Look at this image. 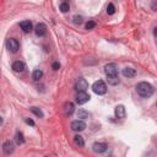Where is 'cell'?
Wrapping results in <instances>:
<instances>
[{"instance_id":"6da1fadb","label":"cell","mask_w":157,"mask_h":157,"mask_svg":"<svg viewBox=\"0 0 157 157\" xmlns=\"http://www.w3.org/2000/svg\"><path fill=\"white\" fill-rule=\"evenodd\" d=\"M153 86L151 85V83H148V82H145V81H142V82H139L137 85H136V92L141 96V97H144V98H148V97H151L152 94H153Z\"/></svg>"},{"instance_id":"7a4b0ae2","label":"cell","mask_w":157,"mask_h":157,"mask_svg":"<svg viewBox=\"0 0 157 157\" xmlns=\"http://www.w3.org/2000/svg\"><path fill=\"white\" fill-rule=\"evenodd\" d=\"M92 90H93V92H94L96 94H99V96H102V94H104V93L107 92V86H105L104 81H102V80H98V81H96V82L93 83V86H92Z\"/></svg>"},{"instance_id":"3957f363","label":"cell","mask_w":157,"mask_h":157,"mask_svg":"<svg viewBox=\"0 0 157 157\" xmlns=\"http://www.w3.org/2000/svg\"><path fill=\"white\" fill-rule=\"evenodd\" d=\"M104 72L107 75V77H112V76H118V66L114 63L107 64L104 66Z\"/></svg>"},{"instance_id":"277c9868","label":"cell","mask_w":157,"mask_h":157,"mask_svg":"<svg viewBox=\"0 0 157 157\" xmlns=\"http://www.w3.org/2000/svg\"><path fill=\"white\" fill-rule=\"evenodd\" d=\"M87 88H88V82L86 81V78L78 77L75 82V90L78 92V91H86Z\"/></svg>"},{"instance_id":"5b68a950","label":"cell","mask_w":157,"mask_h":157,"mask_svg":"<svg viewBox=\"0 0 157 157\" xmlns=\"http://www.w3.org/2000/svg\"><path fill=\"white\" fill-rule=\"evenodd\" d=\"M90 94L86 93V91H78L76 94V103L77 104H85L86 102L90 101Z\"/></svg>"},{"instance_id":"8992f818","label":"cell","mask_w":157,"mask_h":157,"mask_svg":"<svg viewBox=\"0 0 157 157\" xmlns=\"http://www.w3.org/2000/svg\"><path fill=\"white\" fill-rule=\"evenodd\" d=\"M6 47H7V49H9L11 53H17V50H18V48H20V44H18L17 39H15V38H9L7 42H6Z\"/></svg>"},{"instance_id":"52a82bcc","label":"cell","mask_w":157,"mask_h":157,"mask_svg":"<svg viewBox=\"0 0 157 157\" xmlns=\"http://www.w3.org/2000/svg\"><path fill=\"white\" fill-rule=\"evenodd\" d=\"M71 129H72L74 131H77V132L83 131V130L86 129V123H85L83 120H80V119L74 120V121L71 123Z\"/></svg>"},{"instance_id":"ba28073f","label":"cell","mask_w":157,"mask_h":157,"mask_svg":"<svg viewBox=\"0 0 157 157\" xmlns=\"http://www.w3.org/2000/svg\"><path fill=\"white\" fill-rule=\"evenodd\" d=\"M107 148H108V146L105 144H103V142H94L93 146H92V150L96 153H103V152L107 151Z\"/></svg>"},{"instance_id":"9c48e42d","label":"cell","mask_w":157,"mask_h":157,"mask_svg":"<svg viewBox=\"0 0 157 157\" xmlns=\"http://www.w3.org/2000/svg\"><path fill=\"white\" fill-rule=\"evenodd\" d=\"M34 32H36V36L43 37V36H45V33H47V26H45L44 23H38V25L34 27Z\"/></svg>"},{"instance_id":"30bf717a","label":"cell","mask_w":157,"mask_h":157,"mask_svg":"<svg viewBox=\"0 0 157 157\" xmlns=\"http://www.w3.org/2000/svg\"><path fill=\"white\" fill-rule=\"evenodd\" d=\"M13 150H15V147H13L12 141L7 140V141H5V142L2 144V151H4L5 155H10V153H12Z\"/></svg>"},{"instance_id":"8fae6325","label":"cell","mask_w":157,"mask_h":157,"mask_svg":"<svg viewBox=\"0 0 157 157\" xmlns=\"http://www.w3.org/2000/svg\"><path fill=\"white\" fill-rule=\"evenodd\" d=\"M114 114H115V117H117V118H119V119L125 118V107H124L123 104L117 105V107H115V109H114Z\"/></svg>"},{"instance_id":"7c38bea8","label":"cell","mask_w":157,"mask_h":157,"mask_svg":"<svg viewBox=\"0 0 157 157\" xmlns=\"http://www.w3.org/2000/svg\"><path fill=\"white\" fill-rule=\"evenodd\" d=\"M20 27H21V29L25 32V33H29L31 31H32V28H33V26H32V22L31 21H22L21 23H20Z\"/></svg>"},{"instance_id":"4fadbf2b","label":"cell","mask_w":157,"mask_h":157,"mask_svg":"<svg viewBox=\"0 0 157 157\" xmlns=\"http://www.w3.org/2000/svg\"><path fill=\"white\" fill-rule=\"evenodd\" d=\"M64 112H65L66 115H71V114L75 112V105H74V103L66 102V103L64 104Z\"/></svg>"},{"instance_id":"5bb4252c","label":"cell","mask_w":157,"mask_h":157,"mask_svg":"<svg viewBox=\"0 0 157 157\" xmlns=\"http://www.w3.org/2000/svg\"><path fill=\"white\" fill-rule=\"evenodd\" d=\"M121 72H123V76H125V77H128V78L134 77V76L136 75V71H135V69H132V67H124Z\"/></svg>"},{"instance_id":"9a60e30c","label":"cell","mask_w":157,"mask_h":157,"mask_svg":"<svg viewBox=\"0 0 157 157\" xmlns=\"http://www.w3.org/2000/svg\"><path fill=\"white\" fill-rule=\"evenodd\" d=\"M12 69H13L16 72H22V71L25 70V64H23L22 61H20V60L13 61V63H12Z\"/></svg>"},{"instance_id":"2e32d148","label":"cell","mask_w":157,"mask_h":157,"mask_svg":"<svg viewBox=\"0 0 157 157\" xmlns=\"http://www.w3.org/2000/svg\"><path fill=\"white\" fill-rule=\"evenodd\" d=\"M15 140H16V144H17V145H22V144H25L23 134H22L21 131H17V132H16V137H15Z\"/></svg>"},{"instance_id":"e0dca14e","label":"cell","mask_w":157,"mask_h":157,"mask_svg":"<svg viewBox=\"0 0 157 157\" xmlns=\"http://www.w3.org/2000/svg\"><path fill=\"white\" fill-rule=\"evenodd\" d=\"M74 142H75L77 146H80V147H82V146L85 145L83 137H82L81 135H75V136H74Z\"/></svg>"},{"instance_id":"ac0fdd59","label":"cell","mask_w":157,"mask_h":157,"mask_svg":"<svg viewBox=\"0 0 157 157\" xmlns=\"http://www.w3.org/2000/svg\"><path fill=\"white\" fill-rule=\"evenodd\" d=\"M32 77H33L34 81L40 80V78L43 77V71H42V70H34L33 74H32Z\"/></svg>"},{"instance_id":"d6986e66","label":"cell","mask_w":157,"mask_h":157,"mask_svg":"<svg viewBox=\"0 0 157 157\" xmlns=\"http://www.w3.org/2000/svg\"><path fill=\"white\" fill-rule=\"evenodd\" d=\"M59 9H60V11L61 12H67L69 10H70V5H69V2L67 1H61V4H60V6H59Z\"/></svg>"},{"instance_id":"ffe728a7","label":"cell","mask_w":157,"mask_h":157,"mask_svg":"<svg viewBox=\"0 0 157 157\" xmlns=\"http://www.w3.org/2000/svg\"><path fill=\"white\" fill-rule=\"evenodd\" d=\"M31 112L34 113V114H36L37 117H39V118H43V117H44V113H43L39 108H37V107H32V108H31Z\"/></svg>"},{"instance_id":"44dd1931","label":"cell","mask_w":157,"mask_h":157,"mask_svg":"<svg viewBox=\"0 0 157 157\" xmlns=\"http://www.w3.org/2000/svg\"><path fill=\"white\" fill-rule=\"evenodd\" d=\"M88 117V113L85 110V109H78V112H77V118H80V119H86Z\"/></svg>"},{"instance_id":"7402d4cb","label":"cell","mask_w":157,"mask_h":157,"mask_svg":"<svg viewBox=\"0 0 157 157\" xmlns=\"http://www.w3.org/2000/svg\"><path fill=\"white\" fill-rule=\"evenodd\" d=\"M108 83H109V85H117V83H119V77H118V76L108 77Z\"/></svg>"},{"instance_id":"603a6c76","label":"cell","mask_w":157,"mask_h":157,"mask_svg":"<svg viewBox=\"0 0 157 157\" xmlns=\"http://www.w3.org/2000/svg\"><path fill=\"white\" fill-rule=\"evenodd\" d=\"M115 12V6L110 2V4H108V6H107V13L108 15H113Z\"/></svg>"},{"instance_id":"cb8c5ba5","label":"cell","mask_w":157,"mask_h":157,"mask_svg":"<svg viewBox=\"0 0 157 157\" xmlns=\"http://www.w3.org/2000/svg\"><path fill=\"white\" fill-rule=\"evenodd\" d=\"M82 21H83L82 16H77V15H75V16H74V23H75V25H81V23H82Z\"/></svg>"},{"instance_id":"d4e9b609","label":"cell","mask_w":157,"mask_h":157,"mask_svg":"<svg viewBox=\"0 0 157 157\" xmlns=\"http://www.w3.org/2000/svg\"><path fill=\"white\" fill-rule=\"evenodd\" d=\"M94 27H96V22L92 21V20L86 23V29H92V28H94Z\"/></svg>"},{"instance_id":"484cf974","label":"cell","mask_w":157,"mask_h":157,"mask_svg":"<svg viewBox=\"0 0 157 157\" xmlns=\"http://www.w3.org/2000/svg\"><path fill=\"white\" fill-rule=\"evenodd\" d=\"M59 67H60V64H59V63H58V61H56V63H54V64H53V69H54V70H58V69H59Z\"/></svg>"},{"instance_id":"4316f807","label":"cell","mask_w":157,"mask_h":157,"mask_svg":"<svg viewBox=\"0 0 157 157\" xmlns=\"http://www.w3.org/2000/svg\"><path fill=\"white\" fill-rule=\"evenodd\" d=\"M26 123H27V124H29V125H32V126L34 125V121H33L32 119H28V118L26 119Z\"/></svg>"},{"instance_id":"83f0119b","label":"cell","mask_w":157,"mask_h":157,"mask_svg":"<svg viewBox=\"0 0 157 157\" xmlns=\"http://www.w3.org/2000/svg\"><path fill=\"white\" fill-rule=\"evenodd\" d=\"M1 123H2V118L0 117V124H1Z\"/></svg>"}]
</instances>
